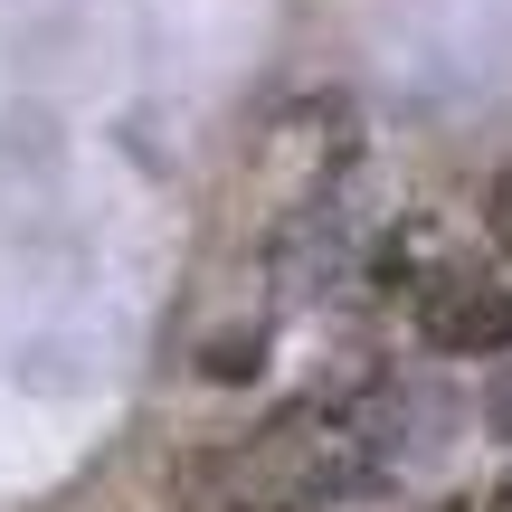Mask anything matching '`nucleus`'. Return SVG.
I'll use <instances>...</instances> for the list:
<instances>
[{
	"instance_id": "nucleus-1",
	"label": "nucleus",
	"mask_w": 512,
	"mask_h": 512,
	"mask_svg": "<svg viewBox=\"0 0 512 512\" xmlns=\"http://www.w3.org/2000/svg\"><path fill=\"white\" fill-rule=\"evenodd\" d=\"M389 399H294L219 465V512H332L389 475Z\"/></svg>"
},
{
	"instance_id": "nucleus-2",
	"label": "nucleus",
	"mask_w": 512,
	"mask_h": 512,
	"mask_svg": "<svg viewBox=\"0 0 512 512\" xmlns=\"http://www.w3.org/2000/svg\"><path fill=\"white\" fill-rule=\"evenodd\" d=\"M418 332L437 351H503L512 342V256H446L418 275Z\"/></svg>"
},
{
	"instance_id": "nucleus-3",
	"label": "nucleus",
	"mask_w": 512,
	"mask_h": 512,
	"mask_svg": "<svg viewBox=\"0 0 512 512\" xmlns=\"http://www.w3.org/2000/svg\"><path fill=\"white\" fill-rule=\"evenodd\" d=\"M351 238H361L351 200H342V190H313V200L294 209L285 228H275V275H285V294H323L332 275H342Z\"/></svg>"
},
{
	"instance_id": "nucleus-4",
	"label": "nucleus",
	"mask_w": 512,
	"mask_h": 512,
	"mask_svg": "<svg viewBox=\"0 0 512 512\" xmlns=\"http://www.w3.org/2000/svg\"><path fill=\"white\" fill-rule=\"evenodd\" d=\"M484 238L512 256V171H494V190H484Z\"/></svg>"
},
{
	"instance_id": "nucleus-5",
	"label": "nucleus",
	"mask_w": 512,
	"mask_h": 512,
	"mask_svg": "<svg viewBox=\"0 0 512 512\" xmlns=\"http://www.w3.org/2000/svg\"><path fill=\"white\" fill-rule=\"evenodd\" d=\"M484 512H512V475H503V484H494V494H484Z\"/></svg>"
},
{
	"instance_id": "nucleus-6",
	"label": "nucleus",
	"mask_w": 512,
	"mask_h": 512,
	"mask_svg": "<svg viewBox=\"0 0 512 512\" xmlns=\"http://www.w3.org/2000/svg\"><path fill=\"white\" fill-rule=\"evenodd\" d=\"M427 512H484V503H465V494H446V503H427Z\"/></svg>"
}]
</instances>
